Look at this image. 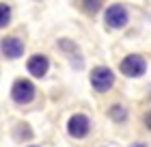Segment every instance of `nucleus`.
Here are the masks:
<instances>
[{"label":"nucleus","instance_id":"1","mask_svg":"<svg viewBox=\"0 0 151 147\" xmlns=\"http://www.w3.org/2000/svg\"><path fill=\"white\" fill-rule=\"evenodd\" d=\"M37 95V89L35 85L28 80V78H17L15 82H13L11 87V100L19 104V106H24V104H30L32 100H35Z\"/></svg>","mask_w":151,"mask_h":147},{"label":"nucleus","instance_id":"2","mask_svg":"<svg viewBox=\"0 0 151 147\" xmlns=\"http://www.w3.org/2000/svg\"><path fill=\"white\" fill-rule=\"evenodd\" d=\"M119 72L125 78H140L147 72V61L140 54H127L125 59L119 63Z\"/></svg>","mask_w":151,"mask_h":147},{"label":"nucleus","instance_id":"3","mask_svg":"<svg viewBox=\"0 0 151 147\" xmlns=\"http://www.w3.org/2000/svg\"><path fill=\"white\" fill-rule=\"evenodd\" d=\"M91 85H93V89L97 91V93H106V91H110L112 85H114L112 69L106 67V65L93 67V72H91Z\"/></svg>","mask_w":151,"mask_h":147},{"label":"nucleus","instance_id":"4","mask_svg":"<svg viewBox=\"0 0 151 147\" xmlns=\"http://www.w3.org/2000/svg\"><path fill=\"white\" fill-rule=\"evenodd\" d=\"M24 48H26L24 39L17 37V35H6V37L0 39V52H2V56L9 59V61L19 59L24 54Z\"/></svg>","mask_w":151,"mask_h":147},{"label":"nucleus","instance_id":"5","mask_svg":"<svg viewBox=\"0 0 151 147\" xmlns=\"http://www.w3.org/2000/svg\"><path fill=\"white\" fill-rule=\"evenodd\" d=\"M127 20H129V15H127V9L123 4H110L106 9V13H104V22H106V26L108 28H112V30H119V28H123V26L127 24Z\"/></svg>","mask_w":151,"mask_h":147},{"label":"nucleus","instance_id":"6","mask_svg":"<svg viewBox=\"0 0 151 147\" xmlns=\"http://www.w3.org/2000/svg\"><path fill=\"white\" fill-rule=\"evenodd\" d=\"M88 130H91V121L82 113L71 115L69 121H67V132H69V136H73V138H84L88 134Z\"/></svg>","mask_w":151,"mask_h":147},{"label":"nucleus","instance_id":"7","mask_svg":"<svg viewBox=\"0 0 151 147\" xmlns=\"http://www.w3.org/2000/svg\"><path fill=\"white\" fill-rule=\"evenodd\" d=\"M26 67H28V74H32L35 78H43L50 69V61H47L45 54H32L26 63Z\"/></svg>","mask_w":151,"mask_h":147},{"label":"nucleus","instance_id":"8","mask_svg":"<svg viewBox=\"0 0 151 147\" xmlns=\"http://www.w3.org/2000/svg\"><path fill=\"white\" fill-rule=\"evenodd\" d=\"M78 4H80V9L84 11L86 15H95V13L101 9L104 0H78Z\"/></svg>","mask_w":151,"mask_h":147},{"label":"nucleus","instance_id":"9","mask_svg":"<svg viewBox=\"0 0 151 147\" xmlns=\"http://www.w3.org/2000/svg\"><path fill=\"white\" fill-rule=\"evenodd\" d=\"M108 117H110L112 121L121 123V121H125V119H127V108L121 106V104H114V106L108 108Z\"/></svg>","mask_w":151,"mask_h":147},{"label":"nucleus","instance_id":"10","mask_svg":"<svg viewBox=\"0 0 151 147\" xmlns=\"http://www.w3.org/2000/svg\"><path fill=\"white\" fill-rule=\"evenodd\" d=\"M11 15H13V11H11V4H6V2H0V28H6V26L11 24Z\"/></svg>","mask_w":151,"mask_h":147},{"label":"nucleus","instance_id":"11","mask_svg":"<svg viewBox=\"0 0 151 147\" xmlns=\"http://www.w3.org/2000/svg\"><path fill=\"white\" fill-rule=\"evenodd\" d=\"M145 125H147V128L151 130V110H149V113L145 115Z\"/></svg>","mask_w":151,"mask_h":147},{"label":"nucleus","instance_id":"12","mask_svg":"<svg viewBox=\"0 0 151 147\" xmlns=\"http://www.w3.org/2000/svg\"><path fill=\"white\" fill-rule=\"evenodd\" d=\"M129 147H147V145H142V143H132Z\"/></svg>","mask_w":151,"mask_h":147}]
</instances>
